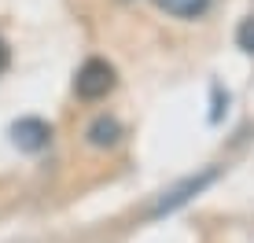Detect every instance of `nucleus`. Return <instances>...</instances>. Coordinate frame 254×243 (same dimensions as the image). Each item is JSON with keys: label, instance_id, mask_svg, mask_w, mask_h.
<instances>
[{"label": "nucleus", "instance_id": "1", "mask_svg": "<svg viewBox=\"0 0 254 243\" xmlns=\"http://www.w3.org/2000/svg\"><path fill=\"white\" fill-rule=\"evenodd\" d=\"M217 177H221V166H206V170L191 173V177H185V181H177L173 188H166V192L159 195V203L151 206V218H162V214L181 210V206H185L188 199H195L199 192H206V188L214 184Z\"/></svg>", "mask_w": 254, "mask_h": 243}, {"label": "nucleus", "instance_id": "2", "mask_svg": "<svg viewBox=\"0 0 254 243\" xmlns=\"http://www.w3.org/2000/svg\"><path fill=\"white\" fill-rule=\"evenodd\" d=\"M118 85V74L107 59H85L74 74V92L81 100H103Z\"/></svg>", "mask_w": 254, "mask_h": 243}, {"label": "nucleus", "instance_id": "3", "mask_svg": "<svg viewBox=\"0 0 254 243\" xmlns=\"http://www.w3.org/2000/svg\"><path fill=\"white\" fill-rule=\"evenodd\" d=\"M11 144L26 155H37L52 144V125L45 118H19L11 125Z\"/></svg>", "mask_w": 254, "mask_h": 243}, {"label": "nucleus", "instance_id": "4", "mask_svg": "<svg viewBox=\"0 0 254 243\" xmlns=\"http://www.w3.org/2000/svg\"><path fill=\"white\" fill-rule=\"evenodd\" d=\"M85 136H89L92 147H115L122 140V122L111 118V115H100V118H92V125L85 129Z\"/></svg>", "mask_w": 254, "mask_h": 243}, {"label": "nucleus", "instance_id": "5", "mask_svg": "<svg viewBox=\"0 0 254 243\" xmlns=\"http://www.w3.org/2000/svg\"><path fill=\"white\" fill-rule=\"evenodd\" d=\"M155 4H159L166 15H173V19H199L210 7V0H155Z\"/></svg>", "mask_w": 254, "mask_h": 243}, {"label": "nucleus", "instance_id": "6", "mask_svg": "<svg viewBox=\"0 0 254 243\" xmlns=\"http://www.w3.org/2000/svg\"><path fill=\"white\" fill-rule=\"evenodd\" d=\"M236 45H240L243 52H254V15L240 22V30H236Z\"/></svg>", "mask_w": 254, "mask_h": 243}, {"label": "nucleus", "instance_id": "7", "mask_svg": "<svg viewBox=\"0 0 254 243\" xmlns=\"http://www.w3.org/2000/svg\"><path fill=\"white\" fill-rule=\"evenodd\" d=\"M7 59H11V52H7V45H4V37H0V74L7 70Z\"/></svg>", "mask_w": 254, "mask_h": 243}]
</instances>
